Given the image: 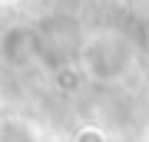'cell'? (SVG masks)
Segmentation results:
<instances>
[]
</instances>
